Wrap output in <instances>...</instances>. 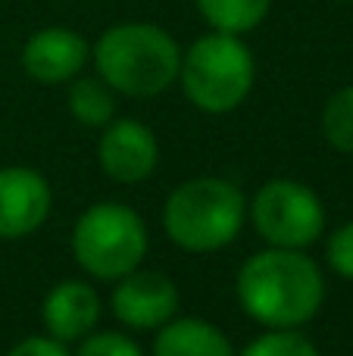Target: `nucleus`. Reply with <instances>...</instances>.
I'll use <instances>...</instances> for the list:
<instances>
[{"label":"nucleus","mask_w":353,"mask_h":356,"mask_svg":"<svg viewBox=\"0 0 353 356\" xmlns=\"http://www.w3.org/2000/svg\"><path fill=\"white\" fill-rule=\"evenodd\" d=\"M238 303L266 328H300L325 303V275L304 250L266 247L244 259L235 278Z\"/></svg>","instance_id":"f257e3e1"},{"label":"nucleus","mask_w":353,"mask_h":356,"mask_svg":"<svg viewBox=\"0 0 353 356\" xmlns=\"http://www.w3.org/2000/svg\"><path fill=\"white\" fill-rule=\"evenodd\" d=\"M97 75L119 94L156 97L179 81L181 50L166 29L150 22H119L91 47Z\"/></svg>","instance_id":"f03ea898"},{"label":"nucleus","mask_w":353,"mask_h":356,"mask_svg":"<svg viewBox=\"0 0 353 356\" xmlns=\"http://www.w3.org/2000/svg\"><path fill=\"white\" fill-rule=\"evenodd\" d=\"M247 200L241 188L216 175L179 184L163 203V228L175 247L188 253H213L241 234Z\"/></svg>","instance_id":"7ed1b4c3"},{"label":"nucleus","mask_w":353,"mask_h":356,"mask_svg":"<svg viewBox=\"0 0 353 356\" xmlns=\"http://www.w3.org/2000/svg\"><path fill=\"white\" fill-rule=\"evenodd\" d=\"M254 79L256 63L241 35L210 31L181 54V91L200 113L210 116L238 110L254 91Z\"/></svg>","instance_id":"20e7f679"},{"label":"nucleus","mask_w":353,"mask_h":356,"mask_svg":"<svg viewBox=\"0 0 353 356\" xmlns=\"http://www.w3.org/2000/svg\"><path fill=\"white\" fill-rule=\"evenodd\" d=\"M72 257L88 275L119 282L147 257V225L129 203H94L72 228Z\"/></svg>","instance_id":"39448f33"},{"label":"nucleus","mask_w":353,"mask_h":356,"mask_svg":"<svg viewBox=\"0 0 353 356\" xmlns=\"http://www.w3.org/2000/svg\"><path fill=\"white\" fill-rule=\"evenodd\" d=\"M254 228L269 247H304L316 244L325 232V207L313 188L294 178H272L254 197Z\"/></svg>","instance_id":"423d86ee"},{"label":"nucleus","mask_w":353,"mask_h":356,"mask_svg":"<svg viewBox=\"0 0 353 356\" xmlns=\"http://www.w3.org/2000/svg\"><path fill=\"white\" fill-rule=\"evenodd\" d=\"M110 307L113 316L122 325L135 328V332H150V328H160L169 319H175V313H179V288L163 272L135 269L116 282Z\"/></svg>","instance_id":"0eeeda50"},{"label":"nucleus","mask_w":353,"mask_h":356,"mask_svg":"<svg viewBox=\"0 0 353 356\" xmlns=\"http://www.w3.org/2000/svg\"><path fill=\"white\" fill-rule=\"evenodd\" d=\"M160 160L156 135L138 119H113L97 141V163L104 175L119 184H138L154 175Z\"/></svg>","instance_id":"6e6552de"},{"label":"nucleus","mask_w":353,"mask_h":356,"mask_svg":"<svg viewBox=\"0 0 353 356\" xmlns=\"http://www.w3.org/2000/svg\"><path fill=\"white\" fill-rule=\"evenodd\" d=\"M50 184L41 172L28 166L0 169V238L19 241L47 222L50 216Z\"/></svg>","instance_id":"1a4fd4ad"},{"label":"nucleus","mask_w":353,"mask_h":356,"mask_svg":"<svg viewBox=\"0 0 353 356\" xmlns=\"http://www.w3.org/2000/svg\"><path fill=\"white\" fill-rule=\"evenodd\" d=\"M88 60H91L88 41L79 31L63 29V25L35 31L22 47V69L28 72V79L41 81V85L72 81Z\"/></svg>","instance_id":"9d476101"},{"label":"nucleus","mask_w":353,"mask_h":356,"mask_svg":"<svg viewBox=\"0 0 353 356\" xmlns=\"http://www.w3.org/2000/svg\"><path fill=\"white\" fill-rule=\"evenodd\" d=\"M97 319H100V294L88 282L69 278V282H60L44 297L41 307L44 332L50 338L63 341V344H79L81 338H88L97 328Z\"/></svg>","instance_id":"9b49d317"},{"label":"nucleus","mask_w":353,"mask_h":356,"mask_svg":"<svg viewBox=\"0 0 353 356\" xmlns=\"http://www.w3.org/2000/svg\"><path fill=\"white\" fill-rule=\"evenodd\" d=\"M154 356H235L229 334L204 319H169L160 325Z\"/></svg>","instance_id":"f8f14e48"},{"label":"nucleus","mask_w":353,"mask_h":356,"mask_svg":"<svg viewBox=\"0 0 353 356\" xmlns=\"http://www.w3.org/2000/svg\"><path fill=\"white\" fill-rule=\"evenodd\" d=\"M69 113L75 122L91 125V129H104L106 122L116 119V91L106 85L104 79H79L75 75L66 94Z\"/></svg>","instance_id":"ddd939ff"},{"label":"nucleus","mask_w":353,"mask_h":356,"mask_svg":"<svg viewBox=\"0 0 353 356\" xmlns=\"http://www.w3.org/2000/svg\"><path fill=\"white\" fill-rule=\"evenodd\" d=\"M197 13L213 25V31L247 35L269 16L272 0H194Z\"/></svg>","instance_id":"4468645a"},{"label":"nucleus","mask_w":353,"mask_h":356,"mask_svg":"<svg viewBox=\"0 0 353 356\" xmlns=\"http://www.w3.org/2000/svg\"><path fill=\"white\" fill-rule=\"evenodd\" d=\"M322 135L341 154H353V85L329 97L322 110Z\"/></svg>","instance_id":"2eb2a0df"},{"label":"nucleus","mask_w":353,"mask_h":356,"mask_svg":"<svg viewBox=\"0 0 353 356\" xmlns=\"http://www.w3.org/2000/svg\"><path fill=\"white\" fill-rule=\"evenodd\" d=\"M241 356H322L310 338L294 328H269L256 341H250Z\"/></svg>","instance_id":"dca6fc26"},{"label":"nucleus","mask_w":353,"mask_h":356,"mask_svg":"<svg viewBox=\"0 0 353 356\" xmlns=\"http://www.w3.org/2000/svg\"><path fill=\"white\" fill-rule=\"evenodd\" d=\"M75 356H144L141 347L119 332H91L88 338L79 341Z\"/></svg>","instance_id":"f3484780"},{"label":"nucleus","mask_w":353,"mask_h":356,"mask_svg":"<svg viewBox=\"0 0 353 356\" xmlns=\"http://www.w3.org/2000/svg\"><path fill=\"white\" fill-rule=\"evenodd\" d=\"M325 259L341 278H353V222L331 232L325 244Z\"/></svg>","instance_id":"a211bd4d"},{"label":"nucleus","mask_w":353,"mask_h":356,"mask_svg":"<svg viewBox=\"0 0 353 356\" xmlns=\"http://www.w3.org/2000/svg\"><path fill=\"white\" fill-rule=\"evenodd\" d=\"M6 356H72V353L66 350L63 341L50 338V334H35V338L19 341Z\"/></svg>","instance_id":"6ab92c4d"}]
</instances>
